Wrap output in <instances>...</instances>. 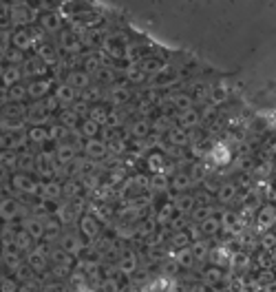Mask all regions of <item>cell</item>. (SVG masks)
<instances>
[{
  "mask_svg": "<svg viewBox=\"0 0 276 292\" xmlns=\"http://www.w3.org/2000/svg\"><path fill=\"white\" fill-rule=\"evenodd\" d=\"M214 100H217V102L225 100V91H223V89H217V91H214Z\"/></svg>",
  "mask_w": 276,
  "mask_h": 292,
  "instance_id": "cell-29",
  "label": "cell"
},
{
  "mask_svg": "<svg viewBox=\"0 0 276 292\" xmlns=\"http://www.w3.org/2000/svg\"><path fill=\"white\" fill-rule=\"evenodd\" d=\"M217 228H219V221H217V219H212V217L203 221V230H205V233H214V230H217Z\"/></svg>",
  "mask_w": 276,
  "mask_h": 292,
  "instance_id": "cell-22",
  "label": "cell"
},
{
  "mask_svg": "<svg viewBox=\"0 0 276 292\" xmlns=\"http://www.w3.org/2000/svg\"><path fill=\"white\" fill-rule=\"evenodd\" d=\"M86 69H89V71H97V69H100V60H97L95 56H91L89 60H86Z\"/></svg>",
  "mask_w": 276,
  "mask_h": 292,
  "instance_id": "cell-24",
  "label": "cell"
},
{
  "mask_svg": "<svg viewBox=\"0 0 276 292\" xmlns=\"http://www.w3.org/2000/svg\"><path fill=\"white\" fill-rule=\"evenodd\" d=\"M11 42V34L7 31V29H0V51L5 53L7 51V44Z\"/></svg>",
  "mask_w": 276,
  "mask_h": 292,
  "instance_id": "cell-17",
  "label": "cell"
},
{
  "mask_svg": "<svg viewBox=\"0 0 276 292\" xmlns=\"http://www.w3.org/2000/svg\"><path fill=\"white\" fill-rule=\"evenodd\" d=\"M208 208H199V211H195V219H199V221H203L205 219V215H208Z\"/></svg>",
  "mask_w": 276,
  "mask_h": 292,
  "instance_id": "cell-28",
  "label": "cell"
},
{
  "mask_svg": "<svg viewBox=\"0 0 276 292\" xmlns=\"http://www.w3.org/2000/svg\"><path fill=\"white\" fill-rule=\"evenodd\" d=\"M44 60L40 58H24V73L31 76V73H42L44 71Z\"/></svg>",
  "mask_w": 276,
  "mask_h": 292,
  "instance_id": "cell-6",
  "label": "cell"
},
{
  "mask_svg": "<svg viewBox=\"0 0 276 292\" xmlns=\"http://www.w3.org/2000/svg\"><path fill=\"white\" fill-rule=\"evenodd\" d=\"M263 246H265V248H276V235H272V233H267L265 237H263Z\"/></svg>",
  "mask_w": 276,
  "mask_h": 292,
  "instance_id": "cell-23",
  "label": "cell"
},
{
  "mask_svg": "<svg viewBox=\"0 0 276 292\" xmlns=\"http://www.w3.org/2000/svg\"><path fill=\"white\" fill-rule=\"evenodd\" d=\"M86 153L93 155V157H102V155L106 153V146L102 142H97V139H91V142L86 144Z\"/></svg>",
  "mask_w": 276,
  "mask_h": 292,
  "instance_id": "cell-10",
  "label": "cell"
},
{
  "mask_svg": "<svg viewBox=\"0 0 276 292\" xmlns=\"http://www.w3.org/2000/svg\"><path fill=\"white\" fill-rule=\"evenodd\" d=\"M129 78H130L133 82H142L144 78H146V73H144L142 69H137V67H130V69H129Z\"/></svg>",
  "mask_w": 276,
  "mask_h": 292,
  "instance_id": "cell-19",
  "label": "cell"
},
{
  "mask_svg": "<svg viewBox=\"0 0 276 292\" xmlns=\"http://www.w3.org/2000/svg\"><path fill=\"white\" fill-rule=\"evenodd\" d=\"M57 100L64 102V104H69V102L75 100V89H73L71 84H64L57 89Z\"/></svg>",
  "mask_w": 276,
  "mask_h": 292,
  "instance_id": "cell-9",
  "label": "cell"
},
{
  "mask_svg": "<svg viewBox=\"0 0 276 292\" xmlns=\"http://www.w3.org/2000/svg\"><path fill=\"white\" fill-rule=\"evenodd\" d=\"M5 53H7V58H9V62H11V64H16V62L20 64V62L24 60V58H22V51H20V49H16V47H14V49H9V51H5Z\"/></svg>",
  "mask_w": 276,
  "mask_h": 292,
  "instance_id": "cell-14",
  "label": "cell"
},
{
  "mask_svg": "<svg viewBox=\"0 0 276 292\" xmlns=\"http://www.w3.org/2000/svg\"><path fill=\"white\" fill-rule=\"evenodd\" d=\"M234 197V186H230V184H225L223 188L219 191V199L221 201H230Z\"/></svg>",
  "mask_w": 276,
  "mask_h": 292,
  "instance_id": "cell-16",
  "label": "cell"
},
{
  "mask_svg": "<svg viewBox=\"0 0 276 292\" xmlns=\"http://www.w3.org/2000/svg\"><path fill=\"white\" fill-rule=\"evenodd\" d=\"M69 84H71L73 89H82V86H86L89 84V73H84V71L69 73Z\"/></svg>",
  "mask_w": 276,
  "mask_h": 292,
  "instance_id": "cell-7",
  "label": "cell"
},
{
  "mask_svg": "<svg viewBox=\"0 0 276 292\" xmlns=\"http://www.w3.org/2000/svg\"><path fill=\"white\" fill-rule=\"evenodd\" d=\"M172 102H175V106L179 111H188L190 109V104H192V100L188 96H184V93H179V96H175L172 97Z\"/></svg>",
  "mask_w": 276,
  "mask_h": 292,
  "instance_id": "cell-12",
  "label": "cell"
},
{
  "mask_svg": "<svg viewBox=\"0 0 276 292\" xmlns=\"http://www.w3.org/2000/svg\"><path fill=\"white\" fill-rule=\"evenodd\" d=\"M11 44H14L16 49H20V51H24V49L31 47V34L22 27H20L18 31H11Z\"/></svg>",
  "mask_w": 276,
  "mask_h": 292,
  "instance_id": "cell-2",
  "label": "cell"
},
{
  "mask_svg": "<svg viewBox=\"0 0 276 292\" xmlns=\"http://www.w3.org/2000/svg\"><path fill=\"white\" fill-rule=\"evenodd\" d=\"M190 186V179L186 177V175H177L175 177V188H179V191H184V188Z\"/></svg>",
  "mask_w": 276,
  "mask_h": 292,
  "instance_id": "cell-21",
  "label": "cell"
},
{
  "mask_svg": "<svg viewBox=\"0 0 276 292\" xmlns=\"http://www.w3.org/2000/svg\"><path fill=\"white\" fill-rule=\"evenodd\" d=\"M20 69H18V64H11V67H7V69H2V82L5 84H16V82L20 80Z\"/></svg>",
  "mask_w": 276,
  "mask_h": 292,
  "instance_id": "cell-8",
  "label": "cell"
},
{
  "mask_svg": "<svg viewBox=\"0 0 276 292\" xmlns=\"http://www.w3.org/2000/svg\"><path fill=\"white\" fill-rule=\"evenodd\" d=\"M115 102H122V100H129V91L126 89H115V96H113Z\"/></svg>",
  "mask_w": 276,
  "mask_h": 292,
  "instance_id": "cell-25",
  "label": "cell"
},
{
  "mask_svg": "<svg viewBox=\"0 0 276 292\" xmlns=\"http://www.w3.org/2000/svg\"><path fill=\"white\" fill-rule=\"evenodd\" d=\"M0 76H2V67H0Z\"/></svg>",
  "mask_w": 276,
  "mask_h": 292,
  "instance_id": "cell-30",
  "label": "cell"
},
{
  "mask_svg": "<svg viewBox=\"0 0 276 292\" xmlns=\"http://www.w3.org/2000/svg\"><path fill=\"white\" fill-rule=\"evenodd\" d=\"M274 221H276V211L272 206H265L258 213V226H261V230H267Z\"/></svg>",
  "mask_w": 276,
  "mask_h": 292,
  "instance_id": "cell-3",
  "label": "cell"
},
{
  "mask_svg": "<svg viewBox=\"0 0 276 292\" xmlns=\"http://www.w3.org/2000/svg\"><path fill=\"white\" fill-rule=\"evenodd\" d=\"M36 20V11L29 5H11L9 9V22L16 27H24V24H31Z\"/></svg>",
  "mask_w": 276,
  "mask_h": 292,
  "instance_id": "cell-1",
  "label": "cell"
},
{
  "mask_svg": "<svg viewBox=\"0 0 276 292\" xmlns=\"http://www.w3.org/2000/svg\"><path fill=\"white\" fill-rule=\"evenodd\" d=\"M49 89V82H36V84L29 86V93L31 96H42V91H47Z\"/></svg>",
  "mask_w": 276,
  "mask_h": 292,
  "instance_id": "cell-15",
  "label": "cell"
},
{
  "mask_svg": "<svg viewBox=\"0 0 276 292\" xmlns=\"http://www.w3.org/2000/svg\"><path fill=\"white\" fill-rule=\"evenodd\" d=\"M197 120H199V115L195 113L192 109H188V111H184V115L179 117V122L184 126H190V124H197Z\"/></svg>",
  "mask_w": 276,
  "mask_h": 292,
  "instance_id": "cell-13",
  "label": "cell"
},
{
  "mask_svg": "<svg viewBox=\"0 0 276 292\" xmlns=\"http://www.w3.org/2000/svg\"><path fill=\"white\" fill-rule=\"evenodd\" d=\"M36 53H38V58H40V60H44V62H55V58H57L55 47H53V44H49V42L40 44V47L36 49Z\"/></svg>",
  "mask_w": 276,
  "mask_h": 292,
  "instance_id": "cell-4",
  "label": "cell"
},
{
  "mask_svg": "<svg viewBox=\"0 0 276 292\" xmlns=\"http://www.w3.org/2000/svg\"><path fill=\"white\" fill-rule=\"evenodd\" d=\"M82 133H84V135H91V137H93V135L97 133V122H93V120L84 122V126H82Z\"/></svg>",
  "mask_w": 276,
  "mask_h": 292,
  "instance_id": "cell-20",
  "label": "cell"
},
{
  "mask_svg": "<svg viewBox=\"0 0 276 292\" xmlns=\"http://www.w3.org/2000/svg\"><path fill=\"white\" fill-rule=\"evenodd\" d=\"M177 206H179L181 211H188V208L192 206V199H190V197H181V199H179V204H177Z\"/></svg>",
  "mask_w": 276,
  "mask_h": 292,
  "instance_id": "cell-27",
  "label": "cell"
},
{
  "mask_svg": "<svg viewBox=\"0 0 276 292\" xmlns=\"http://www.w3.org/2000/svg\"><path fill=\"white\" fill-rule=\"evenodd\" d=\"M40 27H42L44 31H57V29H60V18L53 16L51 11H47V14L40 16Z\"/></svg>",
  "mask_w": 276,
  "mask_h": 292,
  "instance_id": "cell-5",
  "label": "cell"
},
{
  "mask_svg": "<svg viewBox=\"0 0 276 292\" xmlns=\"http://www.w3.org/2000/svg\"><path fill=\"white\" fill-rule=\"evenodd\" d=\"M162 69H164V64L159 62V60H155V58H148V60H144V64H142L144 73H159Z\"/></svg>",
  "mask_w": 276,
  "mask_h": 292,
  "instance_id": "cell-11",
  "label": "cell"
},
{
  "mask_svg": "<svg viewBox=\"0 0 276 292\" xmlns=\"http://www.w3.org/2000/svg\"><path fill=\"white\" fill-rule=\"evenodd\" d=\"M170 139H172V142H175V144H179V146H181V144H186V142H188L186 133H184V131H181V129L172 131V133H170Z\"/></svg>",
  "mask_w": 276,
  "mask_h": 292,
  "instance_id": "cell-18",
  "label": "cell"
},
{
  "mask_svg": "<svg viewBox=\"0 0 276 292\" xmlns=\"http://www.w3.org/2000/svg\"><path fill=\"white\" fill-rule=\"evenodd\" d=\"M71 157H73V149L62 146V149H60V159H64V162H67V159H71Z\"/></svg>",
  "mask_w": 276,
  "mask_h": 292,
  "instance_id": "cell-26",
  "label": "cell"
}]
</instances>
